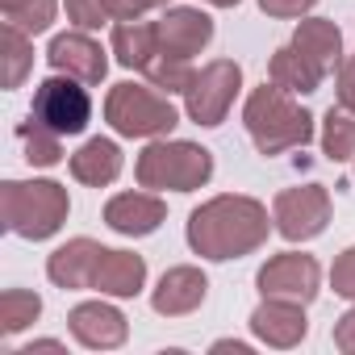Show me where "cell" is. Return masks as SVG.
Here are the masks:
<instances>
[{"mask_svg": "<svg viewBox=\"0 0 355 355\" xmlns=\"http://www.w3.org/2000/svg\"><path fill=\"white\" fill-rule=\"evenodd\" d=\"M330 288L343 297V301H355V247H347L334 268H330Z\"/></svg>", "mask_w": 355, "mask_h": 355, "instance_id": "obj_29", "label": "cell"}, {"mask_svg": "<svg viewBox=\"0 0 355 355\" xmlns=\"http://www.w3.org/2000/svg\"><path fill=\"white\" fill-rule=\"evenodd\" d=\"M146 284V259L134 251H101L92 268V288L101 297H138Z\"/></svg>", "mask_w": 355, "mask_h": 355, "instance_id": "obj_16", "label": "cell"}, {"mask_svg": "<svg viewBox=\"0 0 355 355\" xmlns=\"http://www.w3.org/2000/svg\"><path fill=\"white\" fill-rule=\"evenodd\" d=\"M159 92H184L189 88V80H193V59H175V55H155L150 63H146V71H142Z\"/></svg>", "mask_w": 355, "mask_h": 355, "instance_id": "obj_27", "label": "cell"}, {"mask_svg": "<svg viewBox=\"0 0 355 355\" xmlns=\"http://www.w3.org/2000/svg\"><path fill=\"white\" fill-rule=\"evenodd\" d=\"M67 326H71L76 343L88 347V351H113V347H121L130 338L125 313L117 305H109V301H84V305H76L67 313Z\"/></svg>", "mask_w": 355, "mask_h": 355, "instance_id": "obj_11", "label": "cell"}, {"mask_svg": "<svg viewBox=\"0 0 355 355\" xmlns=\"http://www.w3.org/2000/svg\"><path fill=\"white\" fill-rule=\"evenodd\" d=\"M42 351H51V355H63L67 347H63L59 338H38V343H30V347H21L17 355H42Z\"/></svg>", "mask_w": 355, "mask_h": 355, "instance_id": "obj_34", "label": "cell"}, {"mask_svg": "<svg viewBox=\"0 0 355 355\" xmlns=\"http://www.w3.org/2000/svg\"><path fill=\"white\" fill-rule=\"evenodd\" d=\"M134 175L142 189H155V193H197L214 175V155L184 138H155L138 155Z\"/></svg>", "mask_w": 355, "mask_h": 355, "instance_id": "obj_4", "label": "cell"}, {"mask_svg": "<svg viewBox=\"0 0 355 355\" xmlns=\"http://www.w3.org/2000/svg\"><path fill=\"white\" fill-rule=\"evenodd\" d=\"M105 121L121 138H167L180 125V113L155 84H113L105 96Z\"/></svg>", "mask_w": 355, "mask_h": 355, "instance_id": "obj_5", "label": "cell"}, {"mask_svg": "<svg viewBox=\"0 0 355 355\" xmlns=\"http://www.w3.org/2000/svg\"><path fill=\"white\" fill-rule=\"evenodd\" d=\"M0 63H5V67H0V84H5L9 92L21 88V80L34 67V42H30V34H21L17 26L0 30Z\"/></svg>", "mask_w": 355, "mask_h": 355, "instance_id": "obj_22", "label": "cell"}, {"mask_svg": "<svg viewBox=\"0 0 355 355\" xmlns=\"http://www.w3.org/2000/svg\"><path fill=\"white\" fill-rule=\"evenodd\" d=\"M272 222L276 234L288 243H309L330 226V193L322 184H297L276 193L272 201Z\"/></svg>", "mask_w": 355, "mask_h": 355, "instance_id": "obj_8", "label": "cell"}, {"mask_svg": "<svg viewBox=\"0 0 355 355\" xmlns=\"http://www.w3.org/2000/svg\"><path fill=\"white\" fill-rule=\"evenodd\" d=\"M214 351H234V355H247L251 347H247V343H234V338H222V343H214Z\"/></svg>", "mask_w": 355, "mask_h": 355, "instance_id": "obj_35", "label": "cell"}, {"mask_svg": "<svg viewBox=\"0 0 355 355\" xmlns=\"http://www.w3.org/2000/svg\"><path fill=\"white\" fill-rule=\"evenodd\" d=\"M338 105L355 113V59H347L338 67Z\"/></svg>", "mask_w": 355, "mask_h": 355, "instance_id": "obj_33", "label": "cell"}, {"mask_svg": "<svg viewBox=\"0 0 355 355\" xmlns=\"http://www.w3.org/2000/svg\"><path fill=\"white\" fill-rule=\"evenodd\" d=\"M71 197L55 180H5L0 184V226L17 239L42 243L63 230Z\"/></svg>", "mask_w": 355, "mask_h": 355, "instance_id": "obj_2", "label": "cell"}, {"mask_svg": "<svg viewBox=\"0 0 355 355\" xmlns=\"http://www.w3.org/2000/svg\"><path fill=\"white\" fill-rule=\"evenodd\" d=\"M71 175L88 189H105L121 175V146L113 138H88L71 155Z\"/></svg>", "mask_w": 355, "mask_h": 355, "instance_id": "obj_19", "label": "cell"}, {"mask_svg": "<svg viewBox=\"0 0 355 355\" xmlns=\"http://www.w3.org/2000/svg\"><path fill=\"white\" fill-rule=\"evenodd\" d=\"M46 59L55 71L63 76H76L80 84H101L109 76V59H105V46L88 34V30H67V34H55L51 46H46Z\"/></svg>", "mask_w": 355, "mask_h": 355, "instance_id": "obj_10", "label": "cell"}, {"mask_svg": "<svg viewBox=\"0 0 355 355\" xmlns=\"http://www.w3.org/2000/svg\"><path fill=\"white\" fill-rule=\"evenodd\" d=\"M17 138L26 142V159H30L34 167H55V163L63 159V134L46 130V125L34 121V117L17 130Z\"/></svg>", "mask_w": 355, "mask_h": 355, "instance_id": "obj_26", "label": "cell"}, {"mask_svg": "<svg viewBox=\"0 0 355 355\" xmlns=\"http://www.w3.org/2000/svg\"><path fill=\"white\" fill-rule=\"evenodd\" d=\"M243 125L259 155H284L293 146L313 142V117L293 101V92H284L276 84H259L247 96Z\"/></svg>", "mask_w": 355, "mask_h": 355, "instance_id": "obj_3", "label": "cell"}, {"mask_svg": "<svg viewBox=\"0 0 355 355\" xmlns=\"http://www.w3.org/2000/svg\"><path fill=\"white\" fill-rule=\"evenodd\" d=\"M30 117L42 121L46 130L63 134V138H67V134H84L88 117H92V101H88V92L80 88L76 76H63V71H59V76H51V80L38 84Z\"/></svg>", "mask_w": 355, "mask_h": 355, "instance_id": "obj_7", "label": "cell"}, {"mask_svg": "<svg viewBox=\"0 0 355 355\" xmlns=\"http://www.w3.org/2000/svg\"><path fill=\"white\" fill-rule=\"evenodd\" d=\"M0 13H5V26H17L21 34H46L55 26L59 0H0Z\"/></svg>", "mask_w": 355, "mask_h": 355, "instance_id": "obj_24", "label": "cell"}, {"mask_svg": "<svg viewBox=\"0 0 355 355\" xmlns=\"http://www.w3.org/2000/svg\"><path fill=\"white\" fill-rule=\"evenodd\" d=\"M167 205L155 193H117L105 201V226L125 239H146L163 226Z\"/></svg>", "mask_w": 355, "mask_h": 355, "instance_id": "obj_15", "label": "cell"}, {"mask_svg": "<svg viewBox=\"0 0 355 355\" xmlns=\"http://www.w3.org/2000/svg\"><path fill=\"white\" fill-rule=\"evenodd\" d=\"M334 347L347 351V355H355V301H351V309L334 322Z\"/></svg>", "mask_w": 355, "mask_h": 355, "instance_id": "obj_32", "label": "cell"}, {"mask_svg": "<svg viewBox=\"0 0 355 355\" xmlns=\"http://www.w3.org/2000/svg\"><path fill=\"white\" fill-rule=\"evenodd\" d=\"M322 150L330 163H347L355 159V113L351 109H326L322 117Z\"/></svg>", "mask_w": 355, "mask_h": 355, "instance_id": "obj_23", "label": "cell"}, {"mask_svg": "<svg viewBox=\"0 0 355 355\" xmlns=\"http://www.w3.org/2000/svg\"><path fill=\"white\" fill-rule=\"evenodd\" d=\"M209 42H214V21H209V13H201V9L180 5V9H167V13L159 17V55L193 59V55H201Z\"/></svg>", "mask_w": 355, "mask_h": 355, "instance_id": "obj_12", "label": "cell"}, {"mask_svg": "<svg viewBox=\"0 0 355 355\" xmlns=\"http://www.w3.org/2000/svg\"><path fill=\"white\" fill-rule=\"evenodd\" d=\"M42 313V297L30 288H5L0 297V334H21Z\"/></svg>", "mask_w": 355, "mask_h": 355, "instance_id": "obj_25", "label": "cell"}, {"mask_svg": "<svg viewBox=\"0 0 355 355\" xmlns=\"http://www.w3.org/2000/svg\"><path fill=\"white\" fill-rule=\"evenodd\" d=\"M293 46H297L322 76H330V71L343 67V34H338V26L326 21V17H305V21H297Z\"/></svg>", "mask_w": 355, "mask_h": 355, "instance_id": "obj_17", "label": "cell"}, {"mask_svg": "<svg viewBox=\"0 0 355 355\" xmlns=\"http://www.w3.org/2000/svg\"><path fill=\"white\" fill-rule=\"evenodd\" d=\"M251 334L276 351H288L297 347L305 334H309V322H305V305L297 301H280V297H263V305H255L251 313Z\"/></svg>", "mask_w": 355, "mask_h": 355, "instance_id": "obj_14", "label": "cell"}, {"mask_svg": "<svg viewBox=\"0 0 355 355\" xmlns=\"http://www.w3.org/2000/svg\"><path fill=\"white\" fill-rule=\"evenodd\" d=\"M239 88H243V67H239L234 59H214V63H205L201 71H193V80H189V88H184V113H189L197 125L214 130V125L226 121V113H230Z\"/></svg>", "mask_w": 355, "mask_h": 355, "instance_id": "obj_6", "label": "cell"}, {"mask_svg": "<svg viewBox=\"0 0 355 355\" xmlns=\"http://www.w3.org/2000/svg\"><path fill=\"white\" fill-rule=\"evenodd\" d=\"M205 297H209L205 272L193 268V263H180V268H167V272L159 276V284H155V293H150V309H155L159 318H184V313H193Z\"/></svg>", "mask_w": 355, "mask_h": 355, "instance_id": "obj_13", "label": "cell"}, {"mask_svg": "<svg viewBox=\"0 0 355 355\" xmlns=\"http://www.w3.org/2000/svg\"><path fill=\"white\" fill-rule=\"evenodd\" d=\"M101 251H105V247L92 243V239H71V243H63V247L51 251V259H46L51 284H59V288H92V268H96Z\"/></svg>", "mask_w": 355, "mask_h": 355, "instance_id": "obj_18", "label": "cell"}, {"mask_svg": "<svg viewBox=\"0 0 355 355\" xmlns=\"http://www.w3.org/2000/svg\"><path fill=\"white\" fill-rule=\"evenodd\" d=\"M255 284L263 297H280V301H297V305H309L318 297V284H322V268L313 255L305 251H284V255H272L259 272H255Z\"/></svg>", "mask_w": 355, "mask_h": 355, "instance_id": "obj_9", "label": "cell"}, {"mask_svg": "<svg viewBox=\"0 0 355 355\" xmlns=\"http://www.w3.org/2000/svg\"><path fill=\"white\" fill-rule=\"evenodd\" d=\"M105 5H109L113 21H138L142 13L163 9V5H171V0H105Z\"/></svg>", "mask_w": 355, "mask_h": 355, "instance_id": "obj_30", "label": "cell"}, {"mask_svg": "<svg viewBox=\"0 0 355 355\" xmlns=\"http://www.w3.org/2000/svg\"><path fill=\"white\" fill-rule=\"evenodd\" d=\"M313 5H318V0H259V9H263L268 17H280V21H288V17H305Z\"/></svg>", "mask_w": 355, "mask_h": 355, "instance_id": "obj_31", "label": "cell"}, {"mask_svg": "<svg viewBox=\"0 0 355 355\" xmlns=\"http://www.w3.org/2000/svg\"><path fill=\"white\" fill-rule=\"evenodd\" d=\"M268 209L255 201V197H243V193H222L205 205H197L189 214V247L201 255V259H214V263H226V259H243L251 251H259L268 243Z\"/></svg>", "mask_w": 355, "mask_h": 355, "instance_id": "obj_1", "label": "cell"}, {"mask_svg": "<svg viewBox=\"0 0 355 355\" xmlns=\"http://www.w3.org/2000/svg\"><path fill=\"white\" fill-rule=\"evenodd\" d=\"M205 5H214V9H234L239 0H205Z\"/></svg>", "mask_w": 355, "mask_h": 355, "instance_id": "obj_36", "label": "cell"}, {"mask_svg": "<svg viewBox=\"0 0 355 355\" xmlns=\"http://www.w3.org/2000/svg\"><path fill=\"white\" fill-rule=\"evenodd\" d=\"M113 55L130 71H146V63L159 55V21H117L113 26Z\"/></svg>", "mask_w": 355, "mask_h": 355, "instance_id": "obj_20", "label": "cell"}, {"mask_svg": "<svg viewBox=\"0 0 355 355\" xmlns=\"http://www.w3.org/2000/svg\"><path fill=\"white\" fill-rule=\"evenodd\" d=\"M63 9H67V21L76 30H88V34L113 21V13H109L105 0H63Z\"/></svg>", "mask_w": 355, "mask_h": 355, "instance_id": "obj_28", "label": "cell"}, {"mask_svg": "<svg viewBox=\"0 0 355 355\" xmlns=\"http://www.w3.org/2000/svg\"><path fill=\"white\" fill-rule=\"evenodd\" d=\"M268 80L276 84V88H284V92H293V96H309V92H318L322 88V71L288 42V46H280L276 55H272V63H268Z\"/></svg>", "mask_w": 355, "mask_h": 355, "instance_id": "obj_21", "label": "cell"}]
</instances>
